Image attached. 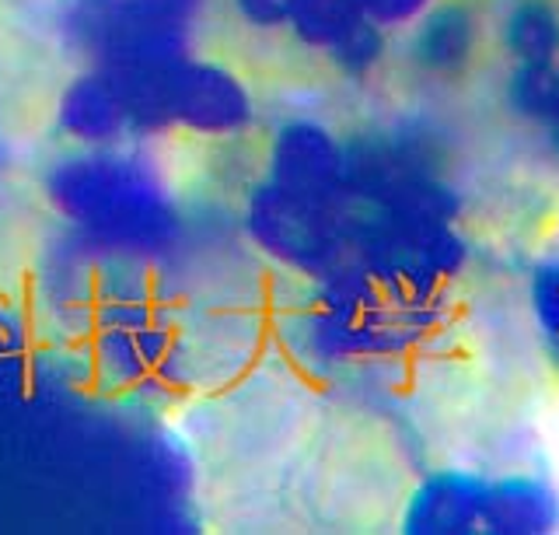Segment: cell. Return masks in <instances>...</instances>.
<instances>
[{
  "instance_id": "5bb4252c",
  "label": "cell",
  "mask_w": 559,
  "mask_h": 535,
  "mask_svg": "<svg viewBox=\"0 0 559 535\" xmlns=\"http://www.w3.org/2000/svg\"><path fill=\"white\" fill-rule=\"evenodd\" d=\"M430 4H433V0H364V14L374 25H381L384 32H389V28L413 25Z\"/></svg>"
},
{
  "instance_id": "30bf717a",
  "label": "cell",
  "mask_w": 559,
  "mask_h": 535,
  "mask_svg": "<svg viewBox=\"0 0 559 535\" xmlns=\"http://www.w3.org/2000/svg\"><path fill=\"white\" fill-rule=\"evenodd\" d=\"M507 102L511 109L532 123H549L559 119V60L552 63H518L507 84Z\"/></svg>"
},
{
  "instance_id": "8992f818",
  "label": "cell",
  "mask_w": 559,
  "mask_h": 535,
  "mask_svg": "<svg viewBox=\"0 0 559 535\" xmlns=\"http://www.w3.org/2000/svg\"><path fill=\"white\" fill-rule=\"evenodd\" d=\"M483 494H486V479L479 476L459 469L437 473L416 490L406 514V532H419V535L479 532Z\"/></svg>"
},
{
  "instance_id": "9a60e30c",
  "label": "cell",
  "mask_w": 559,
  "mask_h": 535,
  "mask_svg": "<svg viewBox=\"0 0 559 535\" xmlns=\"http://www.w3.org/2000/svg\"><path fill=\"white\" fill-rule=\"evenodd\" d=\"M542 147H546V154L559 165V119H549V123H542Z\"/></svg>"
},
{
  "instance_id": "2e32d148",
  "label": "cell",
  "mask_w": 559,
  "mask_h": 535,
  "mask_svg": "<svg viewBox=\"0 0 559 535\" xmlns=\"http://www.w3.org/2000/svg\"><path fill=\"white\" fill-rule=\"evenodd\" d=\"M448 4H459L465 11H472L476 19H486V14H497L503 0H448Z\"/></svg>"
},
{
  "instance_id": "5b68a950",
  "label": "cell",
  "mask_w": 559,
  "mask_h": 535,
  "mask_svg": "<svg viewBox=\"0 0 559 535\" xmlns=\"http://www.w3.org/2000/svg\"><path fill=\"white\" fill-rule=\"evenodd\" d=\"M57 123L70 141H81V144L119 141L130 127V112H127V98H122L116 74L92 71L70 81L60 95Z\"/></svg>"
},
{
  "instance_id": "3957f363",
  "label": "cell",
  "mask_w": 559,
  "mask_h": 535,
  "mask_svg": "<svg viewBox=\"0 0 559 535\" xmlns=\"http://www.w3.org/2000/svg\"><path fill=\"white\" fill-rule=\"evenodd\" d=\"M329 206L290 193V189L266 182L255 189L249 203V228L266 252L284 255L290 263H314L332 246Z\"/></svg>"
},
{
  "instance_id": "8fae6325",
  "label": "cell",
  "mask_w": 559,
  "mask_h": 535,
  "mask_svg": "<svg viewBox=\"0 0 559 535\" xmlns=\"http://www.w3.org/2000/svg\"><path fill=\"white\" fill-rule=\"evenodd\" d=\"M384 54V28L374 25L371 19H364L349 36H343L336 46L329 49L332 63L340 67L343 74L349 78H364L374 71V63L381 60Z\"/></svg>"
},
{
  "instance_id": "9c48e42d",
  "label": "cell",
  "mask_w": 559,
  "mask_h": 535,
  "mask_svg": "<svg viewBox=\"0 0 559 535\" xmlns=\"http://www.w3.org/2000/svg\"><path fill=\"white\" fill-rule=\"evenodd\" d=\"M364 14V0H297L287 28L294 32V39L308 49H329L336 46L343 36H349Z\"/></svg>"
},
{
  "instance_id": "7c38bea8",
  "label": "cell",
  "mask_w": 559,
  "mask_h": 535,
  "mask_svg": "<svg viewBox=\"0 0 559 535\" xmlns=\"http://www.w3.org/2000/svg\"><path fill=\"white\" fill-rule=\"evenodd\" d=\"M532 308L549 336H559V263H546L532 277Z\"/></svg>"
},
{
  "instance_id": "6da1fadb",
  "label": "cell",
  "mask_w": 559,
  "mask_h": 535,
  "mask_svg": "<svg viewBox=\"0 0 559 535\" xmlns=\"http://www.w3.org/2000/svg\"><path fill=\"white\" fill-rule=\"evenodd\" d=\"M252 95L245 81L210 60H179L168 88V119L200 136H235L252 127Z\"/></svg>"
},
{
  "instance_id": "277c9868",
  "label": "cell",
  "mask_w": 559,
  "mask_h": 535,
  "mask_svg": "<svg viewBox=\"0 0 559 535\" xmlns=\"http://www.w3.org/2000/svg\"><path fill=\"white\" fill-rule=\"evenodd\" d=\"M413 25L409 60L419 74L441 84L468 78L483 49V19L448 0H433Z\"/></svg>"
},
{
  "instance_id": "52a82bcc",
  "label": "cell",
  "mask_w": 559,
  "mask_h": 535,
  "mask_svg": "<svg viewBox=\"0 0 559 535\" xmlns=\"http://www.w3.org/2000/svg\"><path fill=\"white\" fill-rule=\"evenodd\" d=\"M559 525V497L535 476H503L486 483L479 532L546 535Z\"/></svg>"
},
{
  "instance_id": "ba28073f",
  "label": "cell",
  "mask_w": 559,
  "mask_h": 535,
  "mask_svg": "<svg viewBox=\"0 0 559 535\" xmlns=\"http://www.w3.org/2000/svg\"><path fill=\"white\" fill-rule=\"evenodd\" d=\"M500 39L514 63L559 60V8L542 0H503Z\"/></svg>"
},
{
  "instance_id": "e0dca14e",
  "label": "cell",
  "mask_w": 559,
  "mask_h": 535,
  "mask_svg": "<svg viewBox=\"0 0 559 535\" xmlns=\"http://www.w3.org/2000/svg\"><path fill=\"white\" fill-rule=\"evenodd\" d=\"M542 4H552V8H559V0H542Z\"/></svg>"
},
{
  "instance_id": "4fadbf2b",
  "label": "cell",
  "mask_w": 559,
  "mask_h": 535,
  "mask_svg": "<svg viewBox=\"0 0 559 535\" xmlns=\"http://www.w3.org/2000/svg\"><path fill=\"white\" fill-rule=\"evenodd\" d=\"M294 4H297V0H231V11L249 28L276 32V28H284L290 22Z\"/></svg>"
},
{
  "instance_id": "7a4b0ae2",
  "label": "cell",
  "mask_w": 559,
  "mask_h": 535,
  "mask_svg": "<svg viewBox=\"0 0 559 535\" xmlns=\"http://www.w3.org/2000/svg\"><path fill=\"white\" fill-rule=\"evenodd\" d=\"M343 147L322 123L290 119L276 130L270 147V182L329 206L343 186Z\"/></svg>"
}]
</instances>
